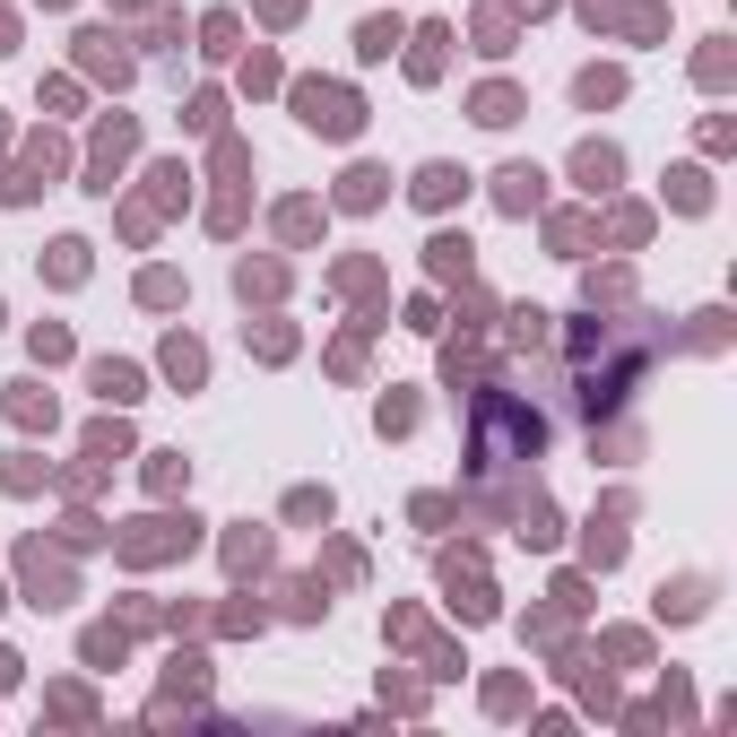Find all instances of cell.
<instances>
[{"mask_svg":"<svg viewBox=\"0 0 737 737\" xmlns=\"http://www.w3.org/2000/svg\"><path fill=\"white\" fill-rule=\"evenodd\" d=\"M478 52H512V26H503L494 9H487V17H478Z\"/></svg>","mask_w":737,"mask_h":737,"instance_id":"cell-30","label":"cell"},{"mask_svg":"<svg viewBox=\"0 0 737 737\" xmlns=\"http://www.w3.org/2000/svg\"><path fill=\"white\" fill-rule=\"evenodd\" d=\"M87 382H96V399H105V408H130V399H139V365H114V356H96Z\"/></svg>","mask_w":737,"mask_h":737,"instance_id":"cell-7","label":"cell"},{"mask_svg":"<svg viewBox=\"0 0 737 737\" xmlns=\"http://www.w3.org/2000/svg\"><path fill=\"white\" fill-rule=\"evenodd\" d=\"M408 191H417V209H452V200L469 191V174H460V165H417Z\"/></svg>","mask_w":737,"mask_h":737,"instance_id":"cell-6","label":"cell"},{"mask_svg":"<svg viewBox=\"0 0 737 737\" xmlns=\"http://www.w3.org/2000/svg\"><path fill=\"white\" fill-rule=\"evenodd\" d=\"M494 200H503L512 218H529V209L547 200V174H538V165H503V174H494Z\"/></svg>","mask_w":737,"mask_h":737,"instance_id":"cell-3","label":"cell"},{"mask_svg":"<svg viewBox=\"0 0 737 737\" xmlns=\"http://www.w3.org/2000/svg\"><path fill=\"white\" fill-rule=\"evenodd\" d=\"M538 443H547V425H538L529 408H512V399H478V478L512 469V460H538Z\"/></svg>","mask_w":737,"mask_h":737,"instance_id":"cell-1","label":"cell"},{"mask_svg":"<svg viewBox=\"0 0 737 737\" xmlns=\"http://www.w3.org/2000/svg\"><path fill=\"white\" fill-rule=\"evenodd\" d=\"M573 174H582V191H616V174H624V156H616L608 139H582V148H573Z\"/></svg>","mask_w":737,"mask_h":737,"instance_id":"cell-4","label":"cell"},{"mask_svg":"<svg viewBox=\"0 0 737 737\" xmlns=\"http://www.w3.org/2000/svg\"><path fill=\"white\" fill-rule=\"evenodd\" d=\"M434 278H469V235H434Z\"/></svg>","mask_w":737,"mask_h":737,"instance_id":"cell-17","label":"cell"},{"mask_svg":"<svg viewBox=\"0 0 737 737\" xmlns=\"http://www.w3.org/2000/svg\"><path fill=\"white\" fill-rule=\"evenodd\" d=\"M87 659H96V668H105V659H122V633H114V624H96V633H87Z\"/></svg>","mask_w":737,"mask_h":737,"instance_id":"cell-31","label":"cell"},{"mask_svg":"<svg viewBox=\"0 0 737 737\" xmlns=\"http://www.w3.org/2000/svg\"><path fill=\"white\" fill-rule=\"evenodd\" d=\"M712 608V582H677V590H659V616H703Z\"/></svg>","mask_w":737,"mask_h":737,"instance_id":"cell-19","label":"cell"},{"mask_svg":"<svg viewBox=\"0 0 737 737\" xmlns=\"http://www.w3.org/2000/svg\"><path fill=\"white\" fill-rule=\"evenodd\" d=\"M87 452H96V460H122L130 434H122V425H96V434H87Z\"/></svg>","mask_w":737,"mask_h":737,"instance_id":"cell-28","label":"cell"},{"mask_svg":"<svg viewBox=\"0 0 737 737\" xmlns=\"http://www.w3.org/2000/svg\"><path fill=\"white\" fill-rule=\"evenodd\" d=\"M408 425H417V399L390 390V399H382V434H408Z\"/></svg>","mask_w":737,"mask_h":737,"instance_id":"cell-26","label":"cell"},{"mask_svg":"<svg viewBox=\"0 0 737 737\" xmlns=\"http://www.w3.org/2000/svg\"><path fill=\"white\" fill-rule=\"evenodd\" d=\"M520 9H529V17H538V9H555V0H520Z\"/></svg>","mask_w":737,"mask_h":737,"instance_id":"cell-32","label":"cell"},{"mask_svg":"<svg viewBox=\"0 0 737 737\" xmlns=\"http://www.w3.org/2000/svg\"><path fill=\"white\" fill-rule=\"evenodd\" d=\"M417 52H408V79H443V44H452V26H425V35H408Z\"/></svg>","mask_w":737,"mask_h":737,"instance_id":"cell-10","label":"cell"},{"mask_svg":"<svg viewBox=\"0 0 737 737\" xmlns=\"http://www.w3.org/2000/svg\"><path fill=\"white\" fill-rule=\"evenodd\" d=\"M79 44H87V70H105L114 87L130 79V52H114V35H79Z\"/></svg>","mask_w":737,"mask_h":737,"instance_id":"cell-15","label":"cell"},{"mask_svg":"<svg viewBox=\"0 0 737 737\" xmlns=\"http://www.w3.org/2000/svg\"><path fill=\"white\" fill-rule=\"evenodd\" d=\"M139 295H148V304H183V278H174V269H148Z\"/></svg>","mask_w":737,"mask_h":737,"instance_id":"cell-25","label":"cell"},{"mask_svg":"<svg viewBox=\"0 0 737 737\" xmlns=\"http://www.w3.org/2000/svg\"><path fill=\"white\" fill-rule=\"evenodd\" d=\"M399 44H408V26H399V17H365V26H356V52H365V61H390Z\"/></svg>","mask_w":737,"mask_h":737,"instance_id":"cell-9","label":"cell"},{"mask_svg":"<svg viewBox=\"0 0 737 737\" xmlns=\"http://www.w3.org/2000/svg\"><path fill=\"white\" fill-rule=\"evenodd\" d=\"M295 122H304V130H321V139H356L365 105H356L348 87H330V79H304V87H295Z\"/></svg>","mask_w":737,"mask_h":737,"instance_id":"cell-2","label":"cell"},{"mask_svg":"<svg viewBox=\"0 0 737 737\" xmlns=\"http://www.w3.org/2000/svg\"><path fill=\"white\" fill-rule=\"evenodd\" d=\"M9 417H17V425H52V399H44L35 382H9Z\"/></svg>","mask_w":737,"mask_h":737,"instance_id":"cell-14","label":"cell"},{"mask_svg":"<svg viewBox=\"0 0 737 737\" xmlns=\"http://www.w3.org/2000/svg\"><path fill=\"white\" fill-rule=\"evenodd\" d=\"M452 608L469 616V624H487V616H494V590H487V582H460V573H452Z\"/></svg>","mask_w":737,"mask_h":737,"instance_id":"cell-20","label":"cell"},{"mask_svg":"<svg viewBox=\"0 0 737 737\" xmlns=\"http://www.w3.org/2000/svg\"><path fill=\"white\" fill-rule=\"evenodd\" d=\"M286 520H330V487H295L286 494Z\"/></svg>","mask_w":737,"mask_h":737,"instance_id":"cell-22","label":"cell"},{"mask_svg":"<svg viewBox=\"0 0 737 737\" xmlns=\"http://www.w3.org/2000/svg\"><path fill=\"white\" fill-rule=\"evenodd\" d=\"M130 139H139V130H130V114H114V122L96 130V183H87V191H114V165L130 156Z\"/></svg>","mask_w":737,"mask_h":737,"instance_id":"cell-5","label":"cell"},{"mask_svg":"<svg viewBox=\"0 0 737 737\" xmlns=\"http://www.w3.org/2000/svg\"><path fill=\"white\" fill-rule=\"evenodd\" d=\"M668 200H677L686 218H703V209H712V174H703V165H677V174H668Z\"/></svg>","mask_w":737,"mask_h":737,"instance_id":"cell-8","label":"cell"},{"mask_svg":"<svg viewBox=\"0 0 737 737\" xmlns=\"http://www.w3.org/2000/svg\"><path fill=\"white\" fill-rule=\"evenodd\" d=\"M52 278H61V286L87 278V244H52Z\"/></svg>","mask_w":737,"mask_h":737,"instance_id":"cell-27","label":"cell"},{"mask_svg":"<svg viewBox=\"0 0 737 737\" xmlns=\"http://www.w3.org/2000/svg\"><path fill=\"white\" fill-rule=\"evenodd\" d=\"M165 373H174V382L191 390V382L209 373V356H200V339H165Z\"/></svg>","mask_w":737,"mask_h":737,"instance_id":"cell-12","label":"cell"},{"mask_svg":"<svg viewBox=\"0 0 737 737\" xmlns=\"http://www.w3.org/2000/svg\"><path fill=\"white\" fill-rule=\"evenodd\" d=\"M573 96L599 114V105H616V96H624V70H582V79H573Z\"/></svg>","mask_w":737,"mask_h":737,"instance_id":"cell-11","label":"cell"},{"mask_svg":"<svg viewBox=\"0 0 737 737\" xmlns=\"http://www.w3.org/2000/svg\"><path fill=\"white\" fill-rule=\"evenodd\" d=\"M512 114H520V96H512V87H478V122H487V130H503Z\"/></svg>","mask_w":737,"mask_h":737,"instance_id":"cell-21","label":"cell"},{"mask_svg":"<svg viewBox=\"0 0 737 737\" xmlns=\"http://www.w3.org/2000/svg\"><path fill=\"white\" fill-rule=\"evenodd\" d=\"M26 348H35V365H52V356H70V330H61V321H35Z\"/></svg>","mask_w":737,"mask_h":737,"instance_id":"cell-24","label":"cell"},{"mask_svg":"<svg viewBox=\"0 0 737 737\" xmlns=\"http://www.w3.org/2000/svg\"><path fill=\"white\" fill-rule=\"evenodd\" d=\"M226 564H235V573L269 564V529H235V538H226Z\"/></svg>","mask_w":737,"mask_h":737,"instance_id":"cell-18","label":"cell"},{"mask_svg":"<svg viewBox=\"0 0 737 737\" xmlns=\"http://www.w3.org/2000/svg\"><path fill=\"white\" fill-rule=\"evenodd\" d=\"M382 183H390L382 165H356V174L339 183V200H348V209H373V200H382Z\"/></svg>","mask_w":737,"mask_h":737,"instance_id":"cell-16","label":"cell"},{"mask_svg":"<svg viewBox=\"0 0 737 737\" xmlns=\"http://www.w3.org/2000/svg\"><path fill=\"white\" fill-rule=\"evenodd\" d=\"M235 286H244V295H278V269H269V260L251 269V260H244V269H235Z\"/></svg>","mask_w":737,"mask_h":737,"instance_id":"cell-29","label":"cell"},{"mask_svg":"<svg viewBox=\"0 0 737 737\" xmlns=\"http://www.w3.org/2000/svg\"><path fill=\"white\" fill-rule=\"evenodd\" d=\"M616 520H624V503H616L608 520H590V538H582V547H590V564H616V555H624V529H616Z\"/></svg>","mask_w":737,"mask_h":737,"instance_id":"cell-13","label":"cell"},{"mask_svg":"<svg viewBox=\"0 0 737 737\" xmlns=\"http://www.w3.org/2000/svg\"><path fill=\"white\" fill-rule=\"evenodd\" d=\"M503 321H512L520 348H547V313H538V304H520V313H503Z\"/></svg>","mask_w":737,"mask_h":737,"instance_id":"cell-23","label":"cell"}]
</instances>
